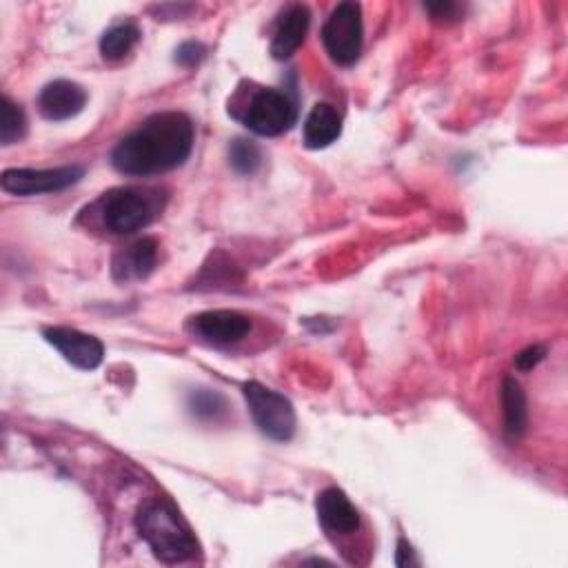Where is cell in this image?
<instances>
[{
    "mask_svg": "<svg viewBox=\"0 0 568 568\" xmlns=\"http://www.w3.org/2000/svg\"><path fill=\"white\" fill-rule=\"evenodd\" d=\"M42 337L75 368L93 371L104 359V346L95 335L69 326H47Z\"/></svg>",
    "mask_w": 568,
    "mask_h": 568,
    "instance_id": "9c48e42d",
    "label": "cell"
},
{
    "mask_svg": "<svg viewBox=\"0 0 568 568\" xmlns=\"http://www.w3.org/2000/svg\"><path fill=\"white\" fill-rule=\"evenodd\" d=\"M229 164L240 175H253L262 166V151L253 140L235 138L229 144Z\"/></svg>",
    "mask_w": 568,
    "mask_h": 568,
    "instance_id": "ac0fdd59",
    "label": "cell"
},
{
    "mask_svg": "<svg viewBox=\"0 0 568 568\" xmlns=\"http://www.w3.org/2000/svg\"><path fill=\"white\" fill-rule=\"evenodd\" d=\"M158 242L153 237H140L126 248L118 251L111 262L113 280L129 282V280H144L158 266Z\"/></svg>",
    "mask_w": 568,
    "mask_h": 568,
    "instance_id": "7c38bea8",
    "label": "cell"
},
{
    "mask_svg": "<svg viewBox=\"0 0 568 568\" xmlns=\"http://www.w3.org/2000/svg\"><path fill=\"white\" fill-rule=\"evenodd\" d=\"M140 40V29L133 22H120L106 29L100 38V53L104 60H122Z\"/></svg>",
    "mask_w": 568,
    "mask_h": 568,
    "instance_id": "2e32d148",
    "label": "cell"
},
{
    "mask_svg": "<svg viewBox=\"0 0 568 568\" xmlns=\"http://www.w3.org/2000/svg\"><path fill=\"white\" fill-rule=\"evenodd\" d=\"M193 122L186 113L149 115L111 151V164L122 175H158L186 162L193 149Z\"/></svg>",
    "mask_w": 568,
    "mask_h": 568,
    "instance_id": "6da1fadb",
    "label": "cell"
},
{
    "mask_svg": "<svg viewBox=\"0 0 568 568\" xmlns=\"http://www.w3.org/2000/svg\"><path fill=\"white\" fill-rule=\"evenodd\" d=\"M98 215L104 231L113 235H131L146 229L162 211L158 189L118 186L104 193L98 202Z\"/></svg>",
    "mask_w": 568,
    "mask_h": 568,
    "instance_id": "3957f363",
    "label": "cell"
},
{
    "mask_svg": "<svg viewBox=\"0 0 568 568\" xmlns=\"http://www.w3.org/2000/svg\"><path fill=\"white\" fill-rule=\"evenodd\" d=\"M544 357H546V346H541V344H530V346H526L524 351H519V353L515 355V366H517L519 371H532Z\"/></svg>",
    "mask_w": 568,
    "mask_h": 568,
    "instance_id": "44dd1931",
    "label": "cell"
},
{
    "mask_svg": "<svg viewBox=\"0 0 568 568\" xmlns=\"http://www.w3.org/2000/svg\"><path fill=\"white\" fill-rule=\"evenodd\" d=\"M204 53H206V49H204L202 42H197V40H186V42H182V44L175 49V62H178L180 67L191 69V67H195V64L202 62Z\"/></svg>",
    "mask_w": 568,
    "mask_h": 568,
    "instance_id": "ffe728a7",
    "label": "cell"
},
{
    "mask_svg": "<svg viewBox=\"0 0 568 568\" xmlns=\"http://www.w3.org/2000/svg\"><path fill=\"white\" fill-rule=\"evenodd\" d=\"M186 406H189V413L195 419H202V422H217L229 410L226 397L217 390H211V388L191 390L189 397H186Z\"/></svg>",
    "mask_w": 568,
    "mask_h": 568,
    "instance_id": "e0dca14e",
    "label": "cell"
},
{
    "mask_svg": "<svg viewBox=\"0 0 568 568\" xmlns=\"http://www.w3.org/2000/svg\"><path fill=\"white\" fill-rule=\"evenodd\" d=\"M308 22H311L308 7L291 4L282 13V18L277 22V29L273 33L271 55L275 60H288L302 47V42L306 38V31H308Z\"/></svg>",
    "mask_w": 568,
    "mask_h": 568,
    "instance_id": "4fadbf2b",
    "label": "cell"
},
{
    "mask_svg": "<svg viewBox=\"0 0 568 568\" xmlns=\"http://www.w3.org/2000/svg\"><path fill=\"white\" fill-rule=\"evenodd\" d=\"M424 9H426L435 20H457L462 7H459L457 2H426Z\"/></svg>",
    "mask_w": 568,
    "mask_h": 568,
    "instance_id": "7402d4cb",
    "label": "cell"
},
{
    "mask_svg": "<svg viewBox=\"0 0 568 568\" xmlns=\"http://www.w3.org/2000/svg\"><path fill=\"white\" fill-rule=\"evenodd\" d=\"M189 331L193 337L213 344V346H231L244 339L251 331L248 315L231 308H213L202 311L189 320Z\"/></svg>",
    "mask_w": 568,
    "mask_h": 568,
    "instance_id": "ba28073f",
    "label": "cell"
},
{
    "mask_svg": "<svg viewBox=\"0 0 568 568\" xmlns=\"http://www.w3.org/2000/svg\"><path fill=\"white\" fill-rule=\"evenodd\" d=\"M84 175V166L67 164L55 169H7L2 171L0 186L4 193L11 195H42V193H58L73 184H78Z\"/></svg>",
    "mask_w": 568,
    "mask_h": 568,
    "instance_id": "52a82bcc",
    "label": "cell"
},
{
    "mask_svg": "<svg viewBox=\"0 0 568 568\" xmlns=\"http://www.w3.org/2000/svg\"><path fill=\"white\" fill-rule=\"evenodd\" d=\"M342 133V118L335 111V106L320 102L311 109V113L304 120L302 138L306 149H324L333 144Z\"/></svg>",
    "mask_w": 568,
    "mask_h": 568,
    "instance_id": "5bb4252c",
    "label": "cell"
},
{
    "mask_svg": "<svg viewBox=\"0 0 568 568\" xmlns=\"http://www.w3.org/2000/svg\"><path fill=\"white\" fill-rule=\"evenodd\" d=\"M244 402L253 417V424L262 435L273 442H288L295 435L297 417L291 399L260 382H244Z\"/></svg>",
    "mask_w": 568,
    "mask_h": 568,
    "instance_id": "277c9868",
    "label": "cell"
},
{
    "mask_svg": "<svg viewBox=\"0 0 568 568\" xmlns=\"http://www.w3.org/2000/svg\"><path fill=\"white\" fill-rule=\"evenodd\" d=\"M27 133V115L9 95H2V120H0V142L2 146L16 144Z\"/></svg>",
    "mask_w": 568,
    "mask_h": 568,
    "instance_id": "d6986e66",
    "label": "cell"
},
{
    "mask_svg": "<svg viewBox=\"0 0 568 568\" xmlns=\"http://www.w3.org/2000/svg\"><path fill=\"white\" fill-rule=\"evenodd\" d=\"M322 44L328 58L339 67H351L362 55L364 24L357 2H339L322 27Z\"/></svg>",
    "mask_w": 568,
    "mask_h": 568,
    "instance_id": "5b68a950",
    "label": "cell"
},
{
    "mask_svg": "<svg viewBox=\"0 0 568 568\" xmlns=\"http://www.w3.org/2000/svg\"><path fill=\"white\" fill-rule=\"evenodd\" d=\"M315 513L326 532L353 535L359 528V513L337 486L324 488L315 499Z\"/></svg>",
    "mask_w": 568,
    "mask_h": 568,
    "instance_id": "8fae6325",
    "label": "cell"
},
{
    "mask_svg": "<svg viewBox=\"0 0 568 568\" xmlns=\"http://www.w3.org/2000/svg\"><path fill=\"white\" fill-rule=\"evenodd\" d=\"M297 120V104L295 100L280 89H260L251 95L248 104L244 106L242 122L257 135H282L288 131Z\"/></svg>",
    "mask_w": 568,
    "mask_h": 568,
    "instance_id": "8992f818",
    "label": "cell"
},
{
    "mask_svg": "<svg viewBox=\"0 0 568 568\" xmlns=\"http://www.w3.org/2000/svg\"><path fill=\"white\" fill-rule=\"evenodd\" d=\"M87 104V91L71 80L47 82L38 93V111L51 122L75 118Z\"/></svg>",
    "mask_w": 568,
    "mask_h": 568,
    "instance_id": "30bf717a",
    "label": "cell"
},
{
    "mask_svg": "<svg viewBox=\"0 0 568 568\" xmlns=\"http://www.w3.org/2000/svg\"><path fill=\"white\" fill-rule=\"evenodd\" d=\"M501 406H504V433L510 442L519 439L528 426V402L521 384L508 375L501 384Z\"/></svg>",
    "mask_w": 568,
    "mask_h": 568,
    "instance_id": "9a60e30c",
    "label": "cell"
},
{
    "mask_svg": "<svg viewBox=\"0 0 568 568\" xmlns=\"http://www.w3.org/2000/svg\"><path fill=\"white\" fill-rule=\"evenodd\" d=\"M135 530L146 541L151 552L164 564H178L197 555V541L178 513L160 501H146L135 515Z\"/></svg>",
    "mask_w": 568,
    "mask_h": 568,
    "instance_id": "7a4b0ae2",
    "label": "cell"
},
{
    "mask_svg": "<svg viewBox=\"0 0 568 568\" xmlns=\"http://www.w3.org/2000/svg\"><path fill=\"white\" fill-rule=\"evenodd\" d=\"M395 564H397V566H417V564H419V559L415 557V550H413V546H410V544H408L404 537H399V539H397Z\"/></svg>",
    "mask_w": 568,
    "mask_h": 568,
    "instance_id": "603a6c76",
    "label": "cell"
}]
</instances>
